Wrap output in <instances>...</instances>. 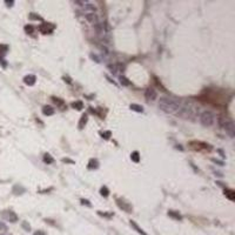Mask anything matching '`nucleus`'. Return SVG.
<instances>
[{
	"mask_svg": "<svg viewBox=\"0 0 235 235\" xmlns=\"http://www.w3.org/2000/svg\"><path fill=\"white\" fill-rule=\"evenodd\" d=\"M81 205H86V206H88V207H91V203H89V201L88 200H85V199H81Z\"/></svg>",
	"mask_w": 235,
	"mask_h": 235,
	"instance_id": "obj_32",
	"label": "nucleus"
},
{
	"mask_svg": "<svg viewBox=\"0 0 235 235\" xmlns=\"http://www.w3.org/2000/svg\"><path fill=\"white\" fill-rule=\"evenodd\" d=\"M71 106H72L74 109L80 111V109H82L83 108V103H82V101H74V102L71 103Z\"/></svg>",
	"mask_w": 235,
	"mask_h": 235,
	"instance_id": "obj_21",
	"label": "nucleus"
},
{
	"mask_svg": "<svg viewBox=\"0 0 235 235\" xmlns=\"http://www.w3.org/2000/svg\"><path fill=\"white\" fill-rule=\"evenodd\" d=\"M106 79H107V80H108V81H109L111 83H113V85H115V86H117V82H115V81H114V80H113V79L111 78V77H108V75H106Z\"/></svg>",
	"mask_w": 235,
	"mask_h": 235,
	"instance_id": "obj_36",
	"label": "nucleus"
},
{
	"mask_svg": "<svg viewBox=\"0 0 235 235\" xmlns=\"http://www.w3.org/2000/svg\"><path fill=\"white\" fill-rule=\"evenodd\" d=\"M215 122V114L211 111H203L200 114V123L203 127H211Z\"/></svg>",
	"mask_w": 235,
	"mask_h": 235,
	"instance_id": "obj_3",
	"label": "nucleus"
},
{
	"mask_svg": "<svg viewBox=\"0 0 235 235\" xmlns=\"http://www.w3.org/2000/svg\"><path fill=\"white\" fill-rule=\"evenodd\" d=\"M107 68L111 71L112 74H117V72L119 71V65L118 64H109L107 65Z\"/></svg>",
	"mask_w": 235,
	"mask_h": 235,
	"instance_id": "obj_19",
	"label": "nucleus"
},
{
	"mask_svg": "<svg viewBox=\"0 0 235 235\" xmlns=\"http://www.w3.org/2000/svg\"><path fill=\"white\" fill-rule=\"evenodd\" d=\"M5 4H6L7 6H8V7H12V6L14 5V1H13V0H11V1H8V0H6Z\"/></svg>",
	"mask_w": 235,
	"mask_h": 235,
	"instance_id": "obj_33",
	"label": "nucleus"
},
{
	"mask_svg": "<svg viewBox=\"0 0 235 235\" xmlns=\"http://www.w3.org/2000/svg\"><path fill=\"white\" fill-rule=\"evenodd\" d=\"M0 230H2V232L7 230V226H6V223H4L2 221H0Z\"/></svg>",
	"mask_w": 235,
	"mask_h": 235,
	"instance_id": "obj_29",
	"label": "nucleus"
},
{
	"mask_svg": "<svg viewBox=\"0 0 235 235\" xmlns=\"http://www.w3.org/2000/svg\"><path fill=\"white\" fill-rule=\"evenodd\" d=\"M64 80L65 81H67V83H72V80H71L69 77H64Z\"/></svg>",
	"mask_w": 235,
	"mask_h": 235,
	"instance_id": "obj_39",
	"label": "nucleus"
},
{
	"mask_svg": "<svg viewBox=\"0 0 235 235\" xmlns=\"http://www.w3.org/2000/svg\"><path fill=\"white\" fill-rule=\"evenodd\" d=\"M223 129L226 131L227 135H228L229 138H232V139H233V138L235 137V125H234V122L230 120V119H229V121L226 123V126L223 127Z\"/></svg>",
	"mask_w": 235,
	"mask_h": 235,
	"instance_id": "obj_8",
	"label": "nucleus"
},
{
	"mask_svg": "<svg viewBox=\"0 0 235 235\" xmlns=\"http://www.w3.org/2000/svg\"><path fill=\"white\" fill-rule=\"evenodd\" d=\"M44 162H46L47 165H49V163H53L54 162V159L52 157H51V154H48V153H46L44 155Z\"/></svg>",
	"mask_w": 235,
	"mask_h": 235,
	"instance_id": "obj_23",
	"label": "nucleus"
},
{
	"mask_svg": "<svg viewBox=\"0 0 235 235\" xmlns=\"http://www.w3.org/2000/svg\"><path fill=\"white\" fill-rule=\"evenodd\" d=\"M218 152H219V154L221 155V158H225V152H223L222 149H218Z\"/></svg>",
	"mask_w": 235,
	"mask_h": 235,
	"instance_id": "obj_40",
	"label": "nucleus"
},
{
	"mask_svg": "<svg viewBox=\"0 0 235 235\" xmlns=\"http://www.w3.org/2000/svg\"><path fill=\"white\" fill-rule=\"evenodd\" d=\"M129 108H131L132 111L138 112V113L143 112V107H142L141 105H138V103H131V105H129Z\"/></svg>",
	"mask_w": 235,
	"mask_h": 235,
	"instance_id": "obj_18",
	"label": "nucleus"
},
{
	"mask_svg": "<svg viewBox=\"0 0 235 235\" xmlns=\"http://www.w3.org/2000/svg\"><path fill=\"white\" fill-rule=\"evenodd\" d=\"M85 18H86L87 21H89L91 24H93V25L99 22V18L95 13H86V14H85Z\"/></svg>",
	"mask_w": 235,
	"mask_h": 235,
	"instance_id": "obj_10",
	"label": "nucleus"
},
{
	"mask_svg": "<svg viewBox=\"0 0 235 235\" xmlns=\"http://www.w3.org/2000/svg\"><path fill=\"white\" fill-rule=\"evenodd\" d=\"M22 228H25L27 232H29V230H31V226H29L26 221H24V222H22Z\"/></svg>",
	"mask_w": 235,
	"mask_h": 235,
	"instance_id": "obj_30",
	"label": "nucleus"
},
{
	"mask_svg": "<svg viewBox=\"0 0 235 235\" xmlns=\"http://www.w3.org/2000/svg\"><path fill=\"white\" fill-rule=\"evenodd\" d=\"M129 223H131V226H132L133 228L135 229V232H137V233H139V234H141V235H148L146 232H145V230L142 229L141 227H139V225H138L135 221L131 220V222H129Z\"/></svg>",
	"mask_w": 235,
	"mask_h": 235,
	"instance_id": "obj_13",
	"label": "nucleus"
},
{
	"mask_svg": "<svg viewBox=\"0 0 235 235\" xmlns=\"http://www.w3.org/2000/svg\"><path fill=\"white\" fill-rule=\"evenodd\" d=\"M54 112H55V109H54L52 106H44L42 107V114L44 115H46V117H51V115H53Z\"/></svg>",
	"mask_w": 235,
	"mask_h": 235,
	"instance_id": "obj_11",
	"label": "nucleus"
},
{
	"mask_svg": "<svg viewBox=\"0 0 235 235\" xmlns=\"http://www.w3.org/2000/svg\"><path fill=\"white\" fill-rule=\"evenodd\" d=\"M145 98H146L147 101H155L158 98L157 91L152 87L147 88L146 91H145Z\"/></svg>",
	"mask_w": 235,
	"mask_h": 235,
	"instance_id": "obj_7",
	"label": "nucleus"
},
{
	"mask_svg": "<svg viewBox=\"0 0 235 235\" xmlns=\"http://www.w3.org/2000/svg\"><path fill=\"white\" fill-rule=\"evenodd\" d=\"M212 161L215 162V163H219L220 166H223V161H220V160H218V159H215V158H214V159H212Z\"/></svg>",
	"mask_w": 235,
	"mask_h": 235,
	"instance_id": "obj_34",
	"label": "nucleus"
},
{
	"mask_svg": "<svg viewBox=\"0 0 235 235\" xmlns=\"http://www.w3.org/2000/svg\"><path fill=\"white\" fill-rule=\"evenodd\" d=\"M199 111V107H196L192 101H186L185 103H181L179 111L176 112V115L181 119H191Z\"/></svg>",
	"mask_w": 235,
	"mask_h": 235,
	"instance_id": "obj_2",
	"label": "nucleus"
},
{
	"mask_svg": "<svg viewBox=\"0 0 235 235\" xmlns=\"http://www.w3.org/2000/svg\"><path fill=\"white\" fill-rule=\"evenodd\" d=\"M158 106H159V108H160L163 113L172 114V113H176L179 111V108L181 106V101H180L179 99L162 97V98L159 99Z\"/></svg>",
	"mask_w": 235,
	"mask_h": 235,
	"instance_id": "obj_1",
	"label": "nucleus"
},
{
	"mask_svg": "<svg viewBox=\"0 0 235 235\" xmlns=\"http://www.w3.org/2000/svg\"><path fill=\"white\" fill-rule=\"evenodd\" d=\"M91 58L93 59V60H97V62H100V59H99L98 57H97V55H95V54H93V53L91 54Z\"/></svg>",
	"mask_w": 235,
	"mask_h": 235,
	"instance_id": "obj_37",
	"label": "nucleus"
},
{
	"mask_svg": "<svg viewBox=\"0 0 235 235\" xmlns=\"http://www.w3.org/2000/svg\"><path fill=\"white\" fill-rule=\"evenodd\" d=\"M87 121H88V115L87 114H82L81 118H80V120H79V123H78L79 129H83V127L86 126Z\"/></svg>",
	"mask_w": 235,
	"mask_h": 235,
	"instance_id": "obj_12",
	"label": "nucleus"
},
{
	"mask_svg": "<svg viewBox=\"0 0 235 235\" xmlns=\"http://www.w3.org/2000/svg\"><path fill=\"white\" fill-rule=\"evenodd\" d=\"M2 219L6 221H10V222H17L18 221V215L15 214L14 212L12 211H5L1 213Z\"/></svg>",
	"mask_w": 235,
	"mask_h": 235,
	"instance_id": "obj_5",
	"label": "nucleus"
},
{
	"mask_svg": "<svg viewBox=\"0 0 235 235\" xmlns=\"http://www.w3.org/2000/svg\"><path fill=\"white\" fill-rule=\"evenodd\" d=\"M229 121V119L227 117H225V115H219V118H218V125H219V127L220 128H223L226 126V123Z\"/></svg>",
	"mask_w": 235,
	"mask_h": 235,
	"instance_id": "obj_14",
	"label": "nucleus"
},
{
	"mask_svg": "<svg viewBox=\"0 0 235 235\" xmlns=\"http://www.w3.org/2000/svg\"><path fill=\"white\" fill-rule=\"evenodd\" d=\"M168 216H171L174 220H178V221L182 220V215L179 212H175V211H168Z\"/></svg>",
	"mask_w": 235,
	"mask_h": 235,
	"instance_id": "obj_16",
	"label": "nucleus"
},
{
	"mask_svg": "<svg viewBox=\"0 0 235 235\" xmlns=\"http://www.w3.org/2000/svg\"><path fill=\"white\" fill-rule=\"evenodd\" d=\"M29 19L31 20H41V17L37 15L35 13H31V14H29Z\"/></svg>",
	"mask_w": 235,
	"mask_h": 235,
	"instance_id": "obj_28",
	"label": "nucleus"
},
{
	"mask_svg": "<svg viewBox=\"0 0 235 235\" xmlns=\"http://www.w3.org/2000/svg\"><path fill=\"white\" fill-rule=\"evenodd\" d=\"M35 81H37V77H35L34 74H28V75H26L24 78V82L27 86H33L35 83Z\"/></svg>",
	"mask_w": 235,
	"mask_h": 235,
	"instance_id": "obj_9",
	"label": "nucleus"
},
{
	"mask_svg": "<svg viewBox=\"0 0 235 235\" xmlns=\"http://www.w3.org/2000/svg\"><path fill=\"white\" fill-rule=\"evenodd\" d=\"M98 167H99V161L97 159H91V160H89L88 166H87L88 169H97Z\"/></svg>",
	"mask_w": 235,
	"mask_h": 235,
	"instance_id": "obj_17",
	"label": "nucleus"
},
{
	"mask_svg": "<svg viewBox=\"0 0 235 235\" xmlns=\"http://www.w3.org/2000/svg\"><path fill=\"white\" fill-rule=\"evenodd\" d=\"M25 31H26V33H29V34H31V33L34 32V27H33L32 25H26V26H25Z\"/></svg>",
	"mask_w": 235,
	"mask_h": 235,
	"instance_id": "obj_26",
	"label": "nucleus"
},
{
	"mask_svg": "<svg viewBox=\"0 0 235 235\" xmlns=\"http://www.w3.org/2000/svg\"><path fill=\"white\" fill-rule=\"evenodd\" d=\"M115 201H117L118 207H119L120 209H122L123 212H126V213H132L133 212V207L131 203H128V202L123 201L122 199H119V198H117Z\"/></svg>",
	"mask_w": 235,
	"mask_h": 235,
	"instance_id": "obj_4",
	"label": "nucleus"
},
{
	"mask_svg": "<svg viewBox=\"0 0 235 235\" xmlns=\"http://www.w3.org/2000/svg\"><path fill=\"white\" fill-rule=\"evenodd\" d=\"M52 101H53L58 107L60 108H62L64 109L65 107H66V103H65V101L62 100V99H60V98H57V97H52Z\"/></svg>",
	"mask_w": 235,
	"mask_h": 235,
	"instance_id": "obj_15",
	"label": "nucleus"
},
{
	"mask_svg": "<svg viewBox=\"0 0 235 235\" xmlns=\"http://www.w3.org/2000/svg\"><path fill=\"white\" fill-rule=\"evenodd\" d=\"M33 235H46V234H45V232H42V230H37Z\"/></svg>",
	"mask_w": 235,
	"mask_h": 235,
	"instance_id": "obj_38",
	"label": "nucleus"
},
{
	"mask_svg": "<svg viewBox=\"0 0 235 235\" xmlns=\"http://www.w3.org/2000/svg\"><path fill=\"white\" fill-rule=\"evenodd\" d=\"M131 159H132V161H134L135 163H138V162L140 161V154H139V152L134 151V152L131 154Z\"/></svg>",
	"mask_w": 235,
	"mask_h": 235,
	"instance_id": "obj_22",
	"label": "nucleus"
},
{
	"mask_svg": "<svg viewBox=\"0 0 235 235\" xmlns=\"http://www.w3.org/2000/svg\"><path fill=\"white\" fill-rule=\"evenodd\" d=\"M225 195L227 196L230 201H233V200H234L235 193H234V191H233V189H227V188H226V189H225Z\"/></svg>",
	"mask_w": 235,
	"mask_h": 235,
	"instance_id": "obj_20",
	"label": "nucleus"
},
{
	"mask_svg": "<svg viewBox=\"0 0 235 235\" xmlns=\"http://www.w3.org/2000/svg\"><path fill=\"white\" fill-rule=\"evenodd\" d=\"M62 162H68V163H72V165H74V161L73 160H71V159H66V158H64L62 160H61Z\"/></svg>",
	"mask_w": 235,
	"mask_h": 235,
	"instance_id": "obj_35",
	"label": "nucleus"
},
{
	"mask_svg": "<svg viewBox=\"0 0 235 235\" xmlns=\"http://www.w3.org/2000/svg\"><path fill=\"white\" fill-rule=\"evenodd\" d=\"M120 83L122 86H131V81H128V79L126 77H123V75L120 77Z\"/></svg>",
	"mask_w": 235,
	"mask_h": 235,
	"instance_id": "obj_24",
	"label": "nucleus"
},
{
	"mask_svg": "<svg viewBox=\"0 0 235 235\" xmlns=\"http://www.w3.org/2000/svg\"><path fill=\"white\" fill-rule=\"evenodd\" d=\"M55 28V26L49 22H44L39 26V31L42 34H51L53 32V29Z\"/></svg>",
	"mask_w": 235,
	"mask_h": 235,
	"instance_id": "obj_6",
	"label": "nucleus"
},
{
	"mask_svg": "<svg viewBox=\"0 0 235 235\" xmlns=\"http://www.w3.org/2000/svg\"><path fill=\"white\" fill-rule=\"evenodd\" d=\"M100 194H101V196H105V198H107L108 195H109V191H108V188L106 186H103L100 188Z\"/></svg>",
	"mask_w": 235,
	"mask_h": 235,
	"instance_id": "obj_25",
	"label": "nucleus"
},
{
	"mask_svg": "<svg viewBox=\"0 0 235 235\" xmlns=\"http://www.w3.org/2000/svg\"><path fill=\"white\" fill-rule=\"evenodd\" d=\"M98 214H99V215H101V216H105V218H112V216H113L112 213H109V214H107V213H101V212H99Z\"/></svg>",
	"mask_w": 235,
	"mask_h": 235,
	"instance_id": "obj_31",
	"label": "nucleus"
},
{
	"mask_svg": "<svg viewBox=\"0 0 235 235\" xmlns=\"http://www.w3.org/2000/svg\"><path fill=\"white\" fill-rule=\"evenodd\" d=\"M111 135H112V132H111V131H106V132L102 133V138L106 139V140H108V139L111 138Z\"/></svg>",
	"mask_w": 235,
	"mask_h": 235,
	"instance_id": "obj_27",
	"label": "nucleus"
}]
</instances>
